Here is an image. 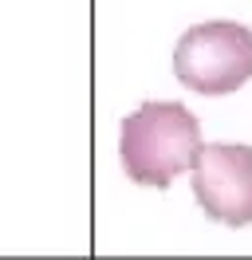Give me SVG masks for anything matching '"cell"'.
Here are the masks:
<instances>
[{"label":"cell","mask_w":252,"mask_h":260,"mask_svg":"<svg viewBox=\"0 0 252 260\" xmlns=\"http://www.w3.org/2000/svg\"><path fill=\"white\" fill-rule=\"evenodd\" d=\"M201 150V122L185 103L150 99L118 126V158L126 178L150 189H170L177 174L197 166Z\"/></svg>","instance_id":"6da1fadb"},{"label":"cell","mask_w":252,"mask_h":260,"mask_svg":"<svg viewBox=\"0 0 252 260\" xmlns=\"http://www.w3.org/2000/svg\"><path fill=\"white\" fill-rule=\"evenodd\" d=\"M173 75L193 95L220 99L252 79V28L236 20H205L181 32L173 48Z\"/></svg>","instance_id":"7a4b0ae2"},{"label":"cell","mask_w":252,"mask_h":260,"mask_svg":"<svg viewBox=\"0 0 252 260\" xmlns=\"http://www.w3.org/2000/svg\"><path fill=\"white\" fill-rule=\"evenodd\" d=\"M193 197L217 225H252V146L244 142L205 146L193 166Z\"/></svg>","instance_id":"3957f363"}]
</instances>
